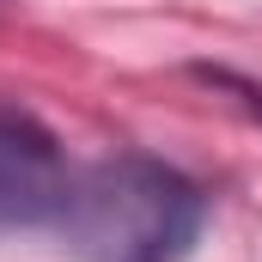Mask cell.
Masks as SVG:
<instances>
[{"instance_id":"obj_2","label":"cell","mask_w":262,"mask_h":262,"mask_svg":"<svg viewBox=\"0 0 262 262\" xmlns=\"http://www.w3.org/2000/svg\"><path fill=\"white\" fill-rule=\"evenodd\" d=\"M67 183H73V171L61 159V140L31 110L0 98V232L55 226Z\"/></svg>"},{"instance_id":"obj_1","label":"cell","mask_w":262,"mask_h":262,"mask_svg":"<svg viewBox=\"0 0 262 262\" xmlns=\"http://www.w3.org/2000/svg\"><path fill=\"white\" fill-rule=\"evenodd\" d=\"M55 232L85 262H177L201 232V189L159 159H104L67 183Z\"/></svg>"}]
</instances>
